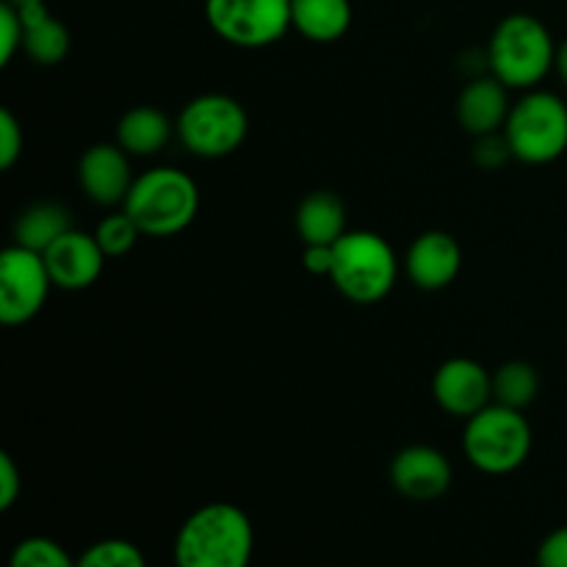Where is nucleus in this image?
<instances>
[{
    "label": "nucleus",
    "mask_w": 567,
    "mask_h": 567,
    "mask_svg": "<svg viewBox=\"0 0 567 567\" xmlns=\"http://www.w3.org/2000/svg\"><path fill=\"white\" fill-rule=\"evenodd\" d=\"M532 426L520 410L493 402L465 424L463 452L476 471L491 476H504L518 471L529 460Z\"/></svg>",
    "instance_id": "nucleus-4"
},
{
    "label": "nucleus",
    "mask_w": 567,
    "mask_h": 567,
    "mask_svg": "<svg viewBox=\"0 0 567 567\" xmlns=\"http://www.w3.org/2000/svg\"><path fill=\"white\" fill-rule=\"evenodd\" d=\"M255 529L241 507L227 502L194 509L177 529L175 567H249Z\"/></svg>",
    "instance_id": "nucleus-1"
},
{
    "label": "nucleus",
    "mask_w": 567,
    "mask_h": 567,
    "mask_svg": "<svg viewBox=\"0 0 567 567\" xmlns=\"http://www.w3.org/2000/svg\"><path fill=\"white\" fill-rule=\"evenodd\" d=\"M14 9L20 11L22 28H25L22 50L31 55V61L42 66H55L64 61L70 53V31L64 22L55 20L44 3H25Z\"/></svg>",
    "instance_id": "nucleus-16"
},
{
    "label": "nucleus",
    "mask_w": 567,
    "mask_h": 567,
    "mask_svg": "<svg viewBox=\"0 0 567 567\" xmlns=\"http://www.w3.org/2000/svg\"><path fill=\"white\" fill-rule=\"evenodd\" d=\"M78 181H81L83 194L97 205L125 203L136 181L131 172V155L120 144H94L81 155Z\"/></svg>",
    "instance_id": "nucleus-13"
},
{
    "label": "nucleus",
    "mask_w": 567,
    "mask_h": 567,
    "mask_svg": "<svg viewBox=\"0 0 567 567\" xmlns=\"http://www.w3.org/2000/svg\"><path fill=\"white\" fill-rule=\"evenodd\" d=\"M487 61L507 89H532L557 64V48L537 17L509 14L493 31Z\"/></svg>",
    "instance_id": "nucleus-3"
},
{
    "label": "nucleus",
    "mask_w": 567,
    "mask_h": 567,
    "mask_svg": "<svg viewBox=\"0 0 567 567\" xmlns=\"http://www.w3.org/2000/svg\"><path fill=\"white\" fill-rule=\"evenodd\" d=\"M22 144H25V136H22L20 122L9 109H3L0 111V166L3 169H11L20 161Z\"/></svg>",
    "instance_id": "nucleus-27"
},
{
    "label": "nucleus",
    "mask_w": 567,
    "mask_h": 567,
    "mask_svg": "<svg viewBox=\"0 0 567 567\" xmlns=\"http://www.w3.org/2000/svg\"><path fill=\"white\" fill-rule=\"evenodd\" d=\"M208 25L227 44L269 48L291 28V0H205Z\"/></svg>",
    "instance_id": "nucleus-8"
},
{
    "label": "nucleus",
    "mask_w": 567,
    "mask_h": 567,
    "mask_svg": "<svg viewBox=\"0 0 567 567\" xmlns=\"http://www.w3.org/2000/svg\"><path fill=\"white\" fill-rule=\"evenodd\" d=\"M42 258L55 288L83 291V288L94 286L97 277L103 275V266L109 255L103 252L97 238L72 227L70 233H64L59 241L44 249Z\"/></svg>",
    "instance_id": "nucleus-11"
},
{
    "label": "nucleus",
    "mask_w": 567,
    "mask_h": 567,
    "mask_svg": "<svg viewBox=\"0 0 567 567\" xmlns=\"http://www.w3.org/2000/svg\"><path fill=\"white\" fill-rule=\"evenodd\" d=\"M352 25L349 0H291V28L310 42H338Z\"/></svg>",
    "instance_id": "nucleus-17"
},
{
    "label": "nucleus",
    "mask_w": 567,
    "mask_h": 567,
    "mask_svg": "<svg viewBox=\"0 0 567 567\" xmlns=\"http://www.w3.org/2000/svg\"><path fill=\"white\" fill-rule=\"evenodd\" d=\"M11 6H25V3H44V0H6Z\"/></svg>",
    "instance_id": "nucleus-32"
},
{
    "label": "nucleus",
    "mask_w": 567,
    "mask_h": 567,
    "mask_svg": "<svg viewBox=\"0 0 567 567\" xmlns=\"http://www.w3.org/2000/svg\"><path fill=\"white\" fill-rule=\"evenodd\" d=\"M247 133V109L230 94H199L177 116L183 147L199 158H225L236 153Z\"/></svg>",
    "instance_id": "nucleus-7"
},
{
    "label": "nucleus",
    "mask_w": 567,
    "mask_h": 567,
    "mask_svg": "<svg viewBox=\"0 0 567 567\" xmlns=\"http://www.w3.org/2000/svg\"><path fill=\"white\" fill-rule=\"evenodd\" d=\"M513 155L524 164H551L567 150V105L551 92H529L504 125Z\"/></svg>",
    "instance_id": "nucleus-6"
},
{
    "label": "nucleus",
    "mask_w": 567,
    "mask_h": 567,
    "mask_svg": "<svg viewBox=\"0 0 567 567\" xmlns=\"http://www.w3.org/2000/svg\"><path fill=\"white\" fill-rule=\"evenodd\" d=\"M72 230V214L59 203H37L22 210L14 221V241L42 255L50 244Z\"/></svg>",
    "instance_id": "nucleus-20"
},
{
    "label": "nucleus",
    "mask_w": 567,
    "mask_h": 567,
    "mask_svg": "<svg viewBox=\"0 0 567 567\" xmlns=\"http://www.w3.org/2000/svg\"><path fill=\"white\" fill-rule=\"evenodd\" d=\"M452 463L432 446L402 449L391 463V485L410 502H435L452 487Z\"/></svg>",
    "instance_id": "nucleus-12"
},
{
    "label": "nucleus",
    "mask_w": 567,
    "mask_h": 567,
    "mask_svg": "<svg viewBox=\"0 0 567 567\" xmlns=\"http://www.w3.org/2000/svg\"><path fill=\"white\" fill-rule=\"evenodd\" d=\"M22 37H25V28H22L20 11L11 3L0 6V64H9L14 59L17 50L22 48Z\"/></svg>",
    "instance_id": "nucleus-25"
},
{
    "label": "nucleus",
    "mask_w": 567,
    "mask_h": 567,
    "mask_svg": "<svg viewBox=\"0 0 567 567\" xmlns=\"http://www.w3.org/2000/svg\"><path fill=\"white\" fill-rule=\"evenodd\" d=\"M432 396L449 415L468 421L487 404H493V374L476 360L452 358L435 371Z\"/></svg>",
    "instance_id": "nucleus-10"
},
{
    "label": "nucleus",
    "mask_w": 567,
    "mask_h": 567,
    "mask_svg": "<svg viewBox=\"0 0 567 567\" xmlns=\"http://www.w3.org/2000/svg\"><path fill=\"white\" fill-rule=\"evenodd\" d=\"M404 269H408L410 282L415 288L441 291V288L452 286L457 280L460 269H463V249H460L457 238L443 230L421 233L410 244Z\"/></svg>",
    "instance_id": "nucleus-14"
},
{
    "label": "nucleus",
    "mask_w": 567,
    "mask_h": 567,
    "mask_svg": "<svg viewBox=\"0 0 567 567\" xmlns=\"http://www.w3.org/2000/svg\"><path fill=\"white\" fill-rule=\"evenodd\" d=\"M138 236H142V230H138V225L125 210L114 216H105L97 225V230H94V238H97V244L103 247V252L109 258H122V255L131 252L136 247Z\"/></svg>",
    "instance_id": "nucleus-24"
},
{
    "label": "nucleus",
    "mask_w": 567,
    "mask_h": 567,
    "mask_svg": "<svg viewBox=\"0 0 567 567\" xmlns=\"http://www.w3.org/2000/svg\"><path fill=\"white\" fill-rule=\"evenodd\" d=\"M53 288L44 258L33 249L14 247L0 255V321L17 327L31 321L48 302Z\"/></svg>",
    "instance_id": "nucleus-9"
},
{
    "label": "nucleus",
    "mask_w": 567,
    "mask_h": 567,
    "mask_svg": "<svg viewBox=\"0 0 567 567\" xmlns=\"http://www.w3.org/2000/svg\"><path fill=\"white\" fill-rule=\"evenodd\" d=\"M537 567H567V526H559L537 548Z\"/></svg>",
    "instance_id": "nucleus-29"
},
{
    "label": "nucleus",
    "mask_w": 567,
    "mask_h": 567,
    "mask_svg": "<svg viewBox=\"0 0 567 567\" xmlns=\"http://www.w3.org/2000/svg\"><path fill=\"white\" fill-rule=\"evenodd\" d=\"M537 393H540V374L535 365L524 363V360H509L493 374V402L504 404V408H529Z\"/></svg>",
    "instance_id": "nucleus-21"
},
{
    "label": "nucleus",
    "mask_w": 567,
    "mask_h": 567,
    "mask_svg": "<svg viewBox=\"0 0 567 567\" xmlns=\"http://www.w3.org/2000/svg\"><path fill=\"white\" fill-rule=\"evenodd\" d=\"M336 244H305L302 252V266L310 271V275L330 277L332 264H336Z\"/></svg>",
    "instance_id": "nucleus-30"
},
{
    "label": "nucleus",
    "mask_w": 567,
    "mask_h": 567,
    "mask_svg": "<svg viewBox=\"0 0 567 567\" xmlns=\"http://www.w3.org/2000/svg\"><path fill=\"white\" fill-rule=\"evenodd\" d=\"M172 136V122L164 111L153 105H138L131 109L116 125V144L133 158H147L161 153Z\"/></svg>",
    "instance_id": "nucleus-18"
},
{
    "label": "nucleus",
    "mask_w": 567,
    "mask_h": 567,
    "mask_svg": "<svg viewBox=\"0 0 567 567\" xmlns=\"http://www.w3.org/2000/svg\"><path fill=\"white\" fill-rule=\"evenodd\" d=\"M509 158H515L513 147H509L507 136L502 133H487V136L476 138L474 161L482 169H502Z\"/></svg>",
    "instance_id": "nucleus-26"
},
{
    "label": "nucleus",
    "mask_w": 567,
    "mask_h": 567,
    "mask_svg": "<svg viewBox=\"0 0 567 567\" xmlns=\"http://www.w3.org/2000/svg\"><path fill=\"white\" fill-rule=\"evenodd\" d=\"M22 493V474L9 454H0V509H11Z\"/></svg>",
    "instance_id": "nucleus-28"
},
{
    "label": "nucleus",
    "mask_w": 567,
    "mask_h": 567,
    "mask_svg": "<svg viewBox=\"0 0 567 567\" xmlns=\"http://www.w3.org/2000/svg\"><path fill=\"white\" fill-rule=\"evenodd\" d=\"M75 567H147V559L136 543L122 540V537H105V540L92 543L75 559Z\"/></svg>",
    "instance_id": "nucleus-22"
},
{
    "label": "nucleus",
    "mask_w": 567,
    "mask_h": 567,
    "mask_svg": "<svg viewBox=\"0 0 567 567\" xmlns=\"http://www.w3.org/2000/svg\"><path fill=\"white\" fill-rule=\"evenodd\" d=\"M122 210L138 225L142 236H177L199 210V188L175 166H155L133 181Z\"/></svg>",
    "instance_id": "nucleus-2"
},
{
    "label": "nucleus",
    "mask_w": 567,
    "mask_h": 567,
    "mask_svg": "<svg viewBox=\"0 0 567 567\" xmlns=\"http://www.w3.org/2000/svg\"><path fill=\"white\" fill-rule=\"evenodd\" d=\"M9 567H75V559L50 537H25L11 551Z\"/></svg>",
    "instance_id": "nucleus-23"
},
{
    "label": "nucleus",
    "mask_w": 567,
    "mask_h": 567,
    "mask_svg": "<svg viewBox=\"0 0 567 567\" xmlns=\"http://www.w3.org/2000/svg\"><path fill=\"white\" fill-rule=\"evenodd\" d=\"M297 233L305 244H336L347 233V208L332 192H313L299 203Z\"/></svg>",
    "instance_id": "nucleus-19"
},
{
    "label": "nucleus",
    "mask_w": 567,
    "mask_h": 567,
    "mask_svg": "<svg viewBox=\"0 0 567 567\" xmlns=\"http://www.w3.org/2000/svg\"><path fill=\"white\" fill-rule=\"evenodd\" d=\"M554 66H557L559 78H563V81L567 83V39L557 48V64H554Z\"/></svg>",
    "instance_id": "nucleus-31"
},
{
    "label": "nucleus",
    "mask_w": 567,
    "mask_h": 567,
    "mask_svg": "<svg viewBox=\"0 0 567 567\" xmlns=\"http://www.w3.org/2000/svg\"><path fill=\"white\" fill-rule=\"evenodd\" d=\"M509 111H513V105H509V89L496 75L474 78L460 92L457 120L476 138L504 131Z\"/></svg>",
    "instance_id": "nucleus-15"
},
{
    "label": "nucleus",
    "mask_w": 567,
    "mask_h": 567,
    "mask_svg": "<svg viewBox=\"0 0 567 567\" xmlns=\"http://www.w3.org/2000/svg\"><path fill=\"white\" fill-rule=\"evenodd\" d=\"M332 286L354 305H377L396 282V252L391 244L371 230L343 233L336 241Z\"/></svg>",
    "instance_id": "nucleus-5"
}]
</instances>
